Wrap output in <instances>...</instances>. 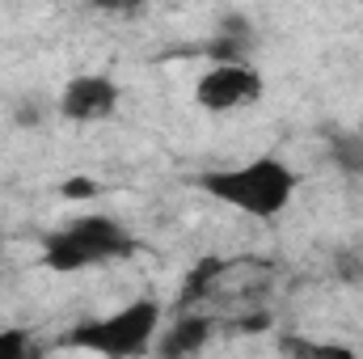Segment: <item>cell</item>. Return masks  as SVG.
I'll return each instance as SVG.
<instances>
[{
  "mask_svg": "<svg viewBox=\"0 0 363 359\" xmlns=\"http://www.w3.org/2000/svg\"><path fill=\"white\" fill-rule=\"evenodd\" d=\"M17 355H30V334L21 330H0V359H17Z\"/></svg>",
  "mask_w": 363,
  "mask_h": 359,
  "instance_id": "8fae6325",
  "label": "cell"
},
{
  "mask_svg": "<svg viewBox=\"0 0 363 359\" xmlns=\"http://www.w3.org/2000/svg\"><path fill=\"white\" fill-rule=\"evenodd\" d=\"M203 194H211L216 203L250 216V220H262L271 224L279 216L291 211L296 194H300V170L274 153H262V157H250V161H237V165H220V170H207L194 182Z\"/></svg>",
  "mask_w": 363,
  "mask_h": 359,
  "instance_id": "6da1fadb",
  "label": "cell"
},
{
  "mask_svg": "<svg viewBox=\"0 0 363 359\" xmlns=\"http://www.w3.org/2000/svg\"><path fill=\"white\" fill-rule=\"evenodd\" d=\"M334 161H338L342 170H355V174H363V144L355 140V136H342V140L334 144Z\"/></svg>",
  "mask_w": 363,
  "mask_h": 359,
  "instance_id": "9c48e42d",
  "label": "cell"
},
{
  "mask_svg": "<svg viewBox=\"0 0 363 359\" xmlns=\"http://www.w3.org/2000/svg\"><path fill=\"white\" fill-rule=\"evenodd\" d=\"M60 194L68 199V203H89V199H97L101 194V182L89 178V174H81V178H68L64 186H60Z\"/></svg>",
  "mask_w": 363,
  "mask_h": 359,
  "instance_id": "ba28073f",
  "label": "cell"
},
{
  "mask_svg": "<svg viewBox=\"0 0 363 359\" xmlns=\"http://www.w3.org/2000/svg\"><path fill=\"white\" fill-rule=\"evenodd\" d=\"M207 338H211V317H203V313H182L174 326H161V338L152 343V351L165 355V359L194 355V351L207 347Z\"/></svg>",
  "mask_w": 363,
  "mask_h": 359,
  "instance_id": "8992f818",
  "label": "cell"
},
{
  "mask_svg": "<svg viewBox=\"0 0 363 359\" xmlns=\"http://www.w3.org/2000/svg\"><path fill=\"white\" fill-rule=\"evenodd\" d=\"M267 97V81L250 60H224L211 64L199 81H194V101L207 114H233L245 106H258Z\"/></svg>",
  "mask_w": 363,
  "mask_h": 359,
  "instance_id": "277c9868",
  "label": "cell"
},
{
  "mask_svg": "<svg viewBox=\"0 0 363 359\" xmlns=\"http://www.w3.org/2000/svg\"><path fill=\"white\" fill-rule=\"evenodd\" d=\"M334 270L342 283H363V250H338Z\"/></svg>",
  "mask_w": 363,
  "mask_h": 359,
  "instance_id": "30bf717a",
  "label": "cell"
},
{
  "mask_svg": "<svg viewBox=\"0 0 363 359\" xmlns=\"http://www.w3.org/2000/svg\"><path fill=\"white\" fill-rule=\"evenodd\" d=\"M135 250H140V241L127 233V224L106 216V211L64 220L60 228H51L43 237V263L55 275H77V270H93L106 267V263H127Z\"/></svg>",
  "mask_w": 363,
  "mask_h": 359,
  "instance_id": "7a4b0ae2",
  "label": "cell"
},
{
  "mask_svg": "<svg viewBox=\"0 0 363 359\" xmlns=\"http://www.w3.org/2000/svg\"><path fill=\"white\" fill-rule=\"evenodd\" d=\"M93 9L106 17H135L144 9V0H93Z\"/></svg>",
  "mask_w": 363,
  "mask_h": 359,
  "instance_id": "7c38bea8",
  "label": "cell"
},
{
  "mask_svg": "<svg viewBox=\"0 0 363 359\" xmlns=\"http://www.w3.org/2000/svg\"><path fill=\"white\" fill-rule=\"evenodd\" d=\"M220 270H224L220 258H203L199 267L190 270V275H186V283H182V309H190V304H194L211 283H216V275H220Z\"/></svg>",
  "mask_w": 363,
  "mask_h": 359,
  "instance_id": "52a82bcc",
  "label": "cell"
},
{
  "mask_svg": "<svg viewBox=\"0 0 363 359\" xmlns=\"http://www.w3.org/2000/svg\"><path fill=\"white\" fill-rule=\"evenodd\" d=\"M161 317H165L161 300L140 296V300H131V304H123V309L97 317V321L77 326L72 338H68V347L93 351V355H110V359L144 355V351H152V343H157V334H161Z\"/></svg>",
  "mask_w": 363,
  "mask_h": 359,
  "instance_id": "3957f363",
  "label": "cell"
},
{
  "mask_svg": "<svg viewBox=\"0 0 363 359\" xmlns=\"http://www.w3.org/2000/svg\"><path fill=\"white\" fill-rule=\"evenodd\" d=\"M118 81L106 77V72H81L72 77L64 89H60V118L77 123V127H89V123H106L114 110H118Z\"/></svg>",
  "mask_w": 363,
  "mask_h": 359,
  "instance_id": "5b68a950",
  "label": "cell"
}]
</instances>
